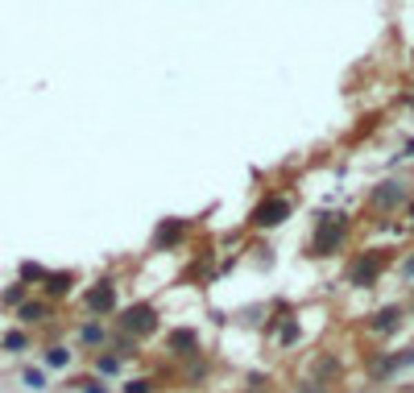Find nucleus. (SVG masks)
Returning <instances> with one entry per match:
<instances>
[{"mask_svg": "<svg viewBox=\"0 0 414 393\" xmlns=\"http://www.w3.org/2000/svg\"><path fill=\"white\" fill-rule=\"evenodd\" d=\"M406 199H411V186H406V182H398V178L377 182V186H373V195H369V203H373L377 211H398Z\"/></svg>", "mask_w": 414, "mask_h": 393, "instance_id": "423d86ee", "label": "nucleus"}, {"mask_svg": "<svg viewBox=\"0 0 414 393\" xmlns=\"http://www.w3.org/2000/svg\"><path fill=\"white\" fill-rule=\"evenodd\" d=\"M70 286H75V274H70V269H62V274H46L41 294L54 303V298H66V294H70Z\"/></svg>", "mask_w": 414, "mask_h": 393, "instance_id": "9d476101", "label": "nucleus"}, {"mask_svg": "<svg viewBox=\"0 0 414 393\" xmlns=\"http://www.w3.org/2000/svg\"><path fill=\"white\" fill-rule=\"evenodd\" d=\"M83 311L100 323V319H108V315H120V294H116V286L112 282H95V286H87V294H83Z\"/></svg>", "mask_w": 414, "mask_h": 393, "instance_id": "39448f33", "label": "nucleus"}, {"mask_svg": "<svg viewBox=\"0 0 414 393\" xmlns=\"http://www.w3.org/2000/svg\"><path fill=\"white\" fill-rule=\"evenodd\" d=\"M120 365H124V361H120L116 352H100V356H95V377H120Z\"/></svg>", "mask_w": 414, "mask_h": 393, "instance_id": "4468645a", "label": "nucleus"}, {"mask_svg": "<svg viewBox=\"0 0 414 393\" xmlns=\"http://www.w3.org/2000/svg\"><path fill=\"white\" fill-rule=\"evenodd\" d=\"M382 274H386V253L365 249V253H357V257H352V265H348V286L369 290V286H377V278H382Z\"/></svg>", "mask_w": 414, "mask_h": 393, "instance_id": "f03ea898", "label": "nucleus"}, {"mask_svg": "<svg viewBox=\"0 0 414 393\" xmlns=\"http://www.w3.org/2000/svg\"><path fill=\"white\" fill-rule=\"evenodd\" d=\"M54 315V303L50 298H25L21 307H17V319L25 323V327H33V323H46Z\"/></svg>", "mask_w": 414, "mask_h": 393, "instance_id": "1a4fd4ad", "label": "nucleus"}, {"mask_svg": "<svg viewBox=\"0 0 414 393\" xmlns=\"http://www.w3.org/2000/svg\"><path fill=\"white\" fill-rule=\"evenodd\" d=\"M41 365H46V369H66V365H70V348H62V344H50V348L41 352Z\"/></svg>", "mask_w": 414, "mask_h": 393, "instance_id": "ddd939ff", "label": "nucleus"}, {"mask_svg": "<svg viewBox=\"0 0 414 393\" xmlns=\"http://www.w3.org/2000/svg\"><path fill=\"white\" fill-rule=\"evenodd\" d=\"M75 390H79V393H108L100 377H83V381H75Z\"/></svg>", "mask_w": 414, "mask_h": 393, "instance_id": "412c9836", "label": "nucleus"}, {"mask_svg": "<svg viewBox=\"0 0 414 393\" xmlns=\"http://www.w3.org/2000/svg\"><path fill=\"white\" fill-rule=\"evenodd\" d=\"M79 344H87V348H104V344H108L104 323H95V319H91V323H83V327H79Z\"/></svg>", "mask_w": 414, "mask_h": 393, "instance_id": "f8f14e48", "label": "nucleus"}, {"mask_svg": "<svg viewBox=\"0 0 414 393\" xmlns=\"http://www.w3.org/2000/svg\"><path fill=\"white\" fill-rule=\"evenodd\" d=\"M166 348H170L174 356H195V348H199V340H195V332H191V327H178V332H170V340H166Z\"/></svg>", "mask_w": 414, "mask_h": 393, "instance_id": "9b49d317", "label": "nucleus"}, {"mask_svg": "<svg viewBox=\"0 0 414 393\" xmlns=\"http://www.w3.org/2000/svg\"><path fill=\"white\" fill-rule=\"evenodd\" d=\"M278 323H282V319H278ZM294 340H299V323H294V319H290V315H286V323H282V327H278V344H282V348H286V344H294Z\"/></svg>", "mask_w": 414, "mask_h": 393, "instance_id": "a211bd4d", "label": "nucleus"}, {"mask_svg": "<svg viewBox=\"0 0 414 393\" xmlns=\"http://www.w3.org/2000/svg\"><path fill=\"white\" fill-rule=\"evenodd\" d=\"M120 332L141 340V336H153L158 332V307L153 303H133V307H120Z\"/></svg>", "mask_w": 414, "mask_h": 393, "instance_id": "7ed1b4c3", "label": "nucleus"}, {"mask_svg": "<svg viewBox=\"0 0 414 393\" xmlns=\"http://www.w3.org/2000/svg\"><path fill=\"white\" fill-rule=\"evenodd\" d=\"M158 385H153V377H133V381H124V390L120 393H153Z\"/></svg>", "mask_w": 414, "mask_h": 393, "instance_id": "6ab92c4d", "label": "nucleus"}, {"mask_svg": "<svg viewBox=\"0 0 414 393\" xmlns=\"http://www.w3.org/2000/svg\"><path fill=\"white\" fill-rule=\"evenodd\" d=\"M187 232H191V224L187 220H162L158 224V232H153V249H174V245H182L187 240Z\"/></svg>", "mask_w": 414, "mask_h": 393, "instance_id": "0eeeda50", "label": "nucleus"}, {"mask_svg": "<svg viewBox=\"0 0 414 393\" xmlns=\"http://www.w3.org/2000/svg\"><path fill=\"white\" fill-rule=\"evenodd\" d=\"M0 348H4V352H25V348H29V336H25V332H4V336H0Z\"/></svg>", "mask_w": 414, "mask_h": 393, "instance_id": "2eb2a0df", "label": "nucleus"}, {"mask_svg": "<svg viewBox=\"0 0 414 393\" xmlns=\"http://www.w3.org/2000/svg\"><path fill=\"white\" fill-rule=\"evenodd\" d=\"M245 393H270V390H265V385H249Z\"/></svg>", "mask_w": 414, "mask_h": 393, "instance_id": "b1692460", "label": "nucleus"}, {"mask_svg": "<svg viewBox=\"0 0 414 393\" xmlns=\"http://www.w3.org/2000/svg\"><path fill=\"white\" fill-rule=\"evenodd\" d=\"M25 298H29V286H21V282H17V286H8V290L0 294V303H4V307H21Z\"/></svg>", "mask_w": 414, "mask_h": 393, "instance_id": "f3484780", "label": "nucleus"}, {"mask_svg": "<svg viewBox=\"0 0 414 393\" xmlns=\"http://www.w3.org/2000/svg\"><path fill=\"white\" fill-rule=\"evenodd\" d=\"M299 393H323V385L315 381V385H307V390H299Z\"/></svg>", "mask_w": 414, "mask_h": 393, "instance_id": "5701e85b", "label": "nucleus"}, {"mask_svg": "<svg viewBox=\"0 0 414 393\" xmlns=\"http://www.w3.org/2000/svg\"><path fill=\"white\" fill-rule=\"evenodd\" d=\"M253 228L257 232H274V228H282L286 220H290V199L286 195H265L257 207H253Z\"/></svg>", "mask_w": 414, "mask_h": 393, "instance_id": "20e7f679", "label": "nucleus"}, {"mask_svg": "<svg viewBox=\"0 0 414 393\" xmlns=\"http://www.w3.org/2000/svg\"><path fill=\"white\" fill-rule=\"evenodd\" d=\"M21 381H25L29 390H46V373H41V369H25V373H21Z\"/></svg>", "mask_w": 414, "mask_h": 393, "instance_id": "aec40b11", "label": "nucleus"}, {"mask_svg": "<svg viewBox=\"0 0 414 393\" xmlns=\"http://www.w3.org/2000/svg\"><path fill=\"white\" fill-rule=\"evenodd\" d=\"M344 240H348V220L344 215H323L319 228H315L311 253L315 257H336V253H344Z\"/></svg>", "mask_w": 414, "mask_h": 393, "instance_id": "f257e3e1", "label": "nucleus"}, {"mask_svg": "<svg viewBox=\"0 0 414 393\" xmlns=\"http://www.w3.org/2000/svg\"><path fill=\"white\" fill-rule=\"evenodd\" d=\"M402 315H406V311H402L398 303H390V307H382V311L369 315V332H373V336H394V332L402 327Z\"/></svg>", "mask_w": 414, "mask_h": 393, "instance_id": "6e6552de", "label": "nucleus"}, {"mask_svg": "<svg viewBox=\"0 0 414 393\" xmlns=\"http://www.w3.org/2000/svg\"><path fill=\"white\" fill-rule=\"evenodd\" d=\"M398 278H402V282H411V286H414V253H406V257L398 261Z\"/></svg>", "mask_w": 414, "mask_h": 393, "instance_id": "4be33fe9", "label": "nucleus"}, {"mask_svg": "<svg viewBox=\"0 0 414 393\" xmlns=\"http://www.w3.org/2000/svg\"><path fill=\"white\" fill-rule=\"evenodd\" d=\"M46 274H50V269H41L37 261H25V265H21V286H29V282H46Z\"/></svg>", "mask_w": 414, "mask_h": 393, "instance_id": "dca6fc26", "label": "nucleus"}]
</instances>
